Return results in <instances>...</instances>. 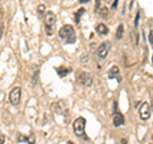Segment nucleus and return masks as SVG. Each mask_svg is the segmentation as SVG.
<instances>
[{
	"instance_id": "2eb2a0df",
	"label": "nucleus",
	"mask_w": 153,
	"mask_h": 144,
	"mask_svg": "<svg viewBox=\"0 0 153 144\" xmlns=\"http://www.w3.org/2000/svg\"><path fill=\"white\" fill-rule=\"evenodd\" d=\"M98 13H100V16H101L102 18H106L108 16V8L107 7H103L101 10H98Z\"/></svg>"
},
{
	"instance_id": "f257e3e1",
	"label": "nucleus",
	"mask_w": 153,
	"mask_h": 144,
	"mask_svg": "<svg viewBox=\"0 0 153 144\" xmlns=\"http://www.w3.org/2000/svg\"><path fill=\"white\" fill-rule=\"evenodd\" d=\"M59 36L65 44H74L76 41L74 27L70 26V24H65V26L61 27L60 31H59Z\"/></svg>"
},
{
	"instance_id": "f3484780",
	"label": "nucleus",
	"mask_w": 153,
	"mask_h": 144,
	"mask_svg": "<svg viewBox=\"0 0 153 144\" xmlns=\"http://www.w3.org/2000/svg\"><path fill=\"white\" fill-rule=\"evenodd\" d=\"M45 9H46V7H45V5H42V4H41V5H38V8H37V13H38V16H40V17L44 16V13L46 12Z\"/></svg>"
},
{
	"instance_id": "f03ea898",
	"label": "nucleus",
	"mask_w": 153,
	"mask_h": 144,
	"mask_svg": "<svg viewBox=\"0 0 153 144\" xmlns=\"http://www.w3.org/2000/svg\"><path fill=\"white\" fill-rule=\"evenodd\" d=\"M55 24H56V16L52 12H47L45 16V30L49 36L54 35L55 31Z\"/></svg>"
},
{
	"instance_id": "f8f14e48",
	"label": "nucleus",
	"mask_w": 153,
	"mask_h": 144,
	"mask_svg": "<svg viewBox=\"0 0 153 144\" xmlns=\"http://www.w3.org/2000/svg\"><path fill=\"white\" fill-rule=\"evenodd\" d=\"M56 71L59 76H65L70 73V68H66V66H59V68H56Z\"/></svg>"
},
{
	"instance_id": "c85d7f7f",
	"label": "nucleus",
	"mask_w": 153,
	"mask_h": 144,
	"mask_svg": "<svg viewBox=\"0 0 153 144\" xmlns=\"http://www.w3.org/2000/svg\"><path fill=\"white\" fill-rule=\"evenodd\" d=\"M152 61H153V56H152Z\"/></svg>"
},
{
	"instance_id": "a211bd4d",
	"label": "nucleus",
	"mask_w": 153,
	"mask_h": 144,
	"mask_svg": "<svg viewBox=\"0 0 153 144\" xmlns=\"http://www.w3.org/2000/svg\"><path fill=\"white\" fill-rule=\"evenodd\" d=\"M148 40H149V44H151V46H152V49H153V28L151 30V32H149V35H148Z\"/></svg>"
},
{
	"instance_id": "1a4fd4ad",
	"label": "nucleus",
	"mask_w": 153,
	"mask_h": 144,
	"mask_svg": "<svg viewBox=\"0 0 153 144\" xmlns=\"http://www.w3.org/2000/svg\"><path fill=\"white\" fill-rule=\"evenodd\" d=\"M107 76H108V79H119V80H121V78H120V69H119V66H116V65L111 66L110 70H108Z\"/></svg>"
},
{
	"instance_id": "dca6fc26",
	"label": "nucleus",
	"mask_w": 153,
	"mask_h": 144,
	"mask_svg": "<svg viewBox=\"0 0 153 144\" xmlns=\"http://www.w3.org/2000/svg\"><path fill=\"white\" fill-rule=\"evenodd\" d=\"M25 142H27L28 144H35V143H36L35 135H33V134H31L30 137H26V138H25Z\"/></svg>"
},
{
	"instance_id": "9b49d317",
	"label": "nucleus",
	"mask_w": 153,
	"mask_h": 144,
	"mask_svg": "<svg viewBox=\"0 0 153 144\" xmlns=\"http://www.w3.org/2000/svg\"><path fill=\"white\" fill-rule=\"evenodd\" d=\"M124 122H125V120H124V116L121 114H115V117H114V125L116 126V128H119V126H121V125H124Z\"/></svg>"
},
{
	"instance_id": "5701e85b",
	"label": "nucleus",
	"mask_w": 153,
	"mask_h": 144,
	"mask_svg": "<svg viewBox=\"0 0 153 144\" xmlns=\"http://www.w3.org/2000/svg\"><path fill=\"white\" fill-rule=\"evenodd\" d=\"M4 142H5V138H4V135H0V144H3Z\"/></svg>"
},
{
	"instance_id": "ddd939ff",
	"label": "nucleus",
	"mask_w": 153,
	"mask_h": 144,
	"mask_svg": "<svg viewBox=\"0 0 153 144\" xmlns=\"http://www.w3.org/2000/svg\"><path fill=\"white\" fill-rule=\"evenodd\" d=\"M84 10H85L84 8H80L79 10L76 12V14H75V23H76V24H78V23L80 22V17H82L83 14H84Z\"/></svg>"
},
{
	"instance_id": "aec40b11",
	"label": "nucleus",
	"mask_w": 153,
	"mask_h": 144,
	"mask_svg": "<svg viewBox=\"0 0 153 144\" xmlns=\"http://www.w3.org/2000/svg\"><path fill=\"white\" fill-rule=\"evenodd\" d=\"M100 3H101V0H96V4H94V12L96 13L100 10Z\"/></svg>"
},
{
	"instance_id": "bb28decb",
	"label": "nucleus",
	"mask_w": 153,
	"mask_h": 144,
	"mask_svg": "<svg viewBox=\"0 0 153 144\" xmlns=\"http://www.w3.org/2000/svg\"><path fill=\"white\" fill-rule=\"evenodd\" d=\"M66 144H74L73 142H68V143H66Z\"/></svg>"
},
{
	"instance_id": "6ab92c4d",
	"label": "nucleus",
	"mask_w": 153,
	"mask_h": 144,
	"mask_svg": "<svg viewBox=\"0 0 153 144\" xmlns=\"http://www.w3.org/2000/svg\"><path fill=\"white\" fill-rule=\"evenodd\" d=\"M139 18H140V12L138 10L137 16H135V28H138V24H139Z\"/></svg>"
},
{
	"instance_id": "6e6552de",
	"label": "nucleus",
	"mask_w": 153,
	"mask_h": 144,
	"mask_svg": "<svg viewBox=\"0 0 153 144\" xmlns=\"http://www.w3.org/2000/svg\"><path fill=\"white\" fill-rule=\"evenodd\" d=\"M51 108L54 110V111L56 114H65L66 111H68V107H66V105L63 102V101H59V102H55L54 105L51 106Z\"/></svg>"
},
{
	"instance_id": "423d86ee",
	"label": "nucleus",
	"mask_w": 153,
	"mask_h": 144,
	"mask_svg": "<svg viewBox=\"0 0 153 144\" xmlns=\"http://www.w3.org/2000/svg\"><path fill=\"white\" fill-rule=\"evenodd\" d=\"M110 49H111V44H110L108 41L102 42V44L97 47V55H98L100 59H105V57L108 55Z\"/></svg>"
},
{
	"instance_id": "4468645a",
	"label": "nucleus",
	"mask_w": 153,
	"mask_h": 144,
	"mask_svg": "<svg viewBox=\"0 0 153 144\" xmlns=\"http://www.w3.org/2000/svg\"><path fill=\"white\" fill-rule=\"evenodd\" d=\"M123 36H124V26L120 24L117 27V31H116V38L117 40H121Z\"/></svg>"
},
{
	"instance_id": "9d476101",
	"label": "nucleus",
	"mask_w": 153,
	"mask_h": 144,
	"mask_svg": "<svg viewBox=\"0 0 153 144\" xmlns=\"http://www.w3.org/2000/svg\"><path fill=\"white\" fill-rule=\"evenodd\" d=\"M96 31H97V33L100 36H106L108 35V28L106 24H103V23H98L97 27H96Z\"/></svg>"
},
{
	"instance_id": "20e7f679",
	"label": "nucleus",
	"mask_w": 153,
	"mask_h": 144,
	"mask_svg": "<svg viewBox=\"0 0 153 144\" xmlns=\"http://www.w3.org/2000/svg\"><path fill=\"white\" fill-rule=\"evenodd\" d=\"M73 128H74V134L79 138H85L84 137V129H85V119L84 117H78L74 120L73 122ZM87 139V138H85Z\"/></svg>"
},
{
	"instance_id": "7ed1b4c3",
	"label": "nucleus",
	"mask_w": 153,
	"mask_h": 144,
	"mask_svg": "<svg viewBox=\"0 0 153 144\" xmlns=\"http://www.w3.org/2000/svg\"><path fill=\"white\" fill-rule=\"evenodd\" d=\"M75 79L79 84L85 85V87H91L93 83V78L88 71H84V70H78L75 73Z\"/></svg>"
},
{
	"instance_id": "412c9836",
	"label": "nucleus",
	"mask_w": 153,
	"mask_h": 144,
	"mask_svg": "<svg viewBox=\"0 0 153 144\" xmlns=\"http://www.w3.org/2000/svg\"><path fill=\"white\" fill-rule=\"evenodd\" d=\"M3 33H4V23H0V40L3 37Z\"/></svg>"
},
{
	"instance_id": "39448f33",
	"label": "nucleus",
	"mask_w": 153,
	"mask_h": 144,
	"mask_svg": "<svg viewBox=\"0 0 153 144\" xmlns=\"http://www.w3.org/2000/svg\"><path fill=\"white\" fill-rule=\"evenodd\" d=\"M21 97H22V89L21 87H14L10 93H9V101H10V103L14 105V106H17L21 102Z\"/></svg>"
},
{
	"instance_id": "4be33fe9",
	"label": "nucleus",
	"mask_w": 153,
	"mask_h": 144,
	"mask_svg": "<svg viewBox=\"0 0 153 144\" xmlns=\"http://www.w3.org/2000/svg\"><path fill=\"white\" fill-rule=\"evenodd\" d=\"M117 3H119V0H114V3H112V9H116Z\"/></svg>"
},
{
	"instance_id": "0eeeda50",
	"label": "nucleus",
	"mask_w": 153,
	"mask_h": 144,
	"mask_svg": "<svg viewBox=\"0 0 153 144\" xmlns=\"http://www.w3.org/2000/svg\"><path fill=\"white\" fill-rule=\"evenodd\" d=\"M139 117L142 120H148L151 117V105L148 102H143L139 108Z\"/></svg>"
},
{
	"instance_id": "b1692460",
	"label": "nucleus",
	"mask_w": 153,
	"mask_h": 144,
	"mask_svg": "<svg viewBox=\"0 0 153 144\" xmlns=\"http://www.w3.org/2000/svg\"><path fill=\"white\" fill-rule=\"evenodd\" d=\"M121 144H128V140L126 139H121Z\"/></svg>"
},
{
	"instance_id": "cd10ccee",
	"label": "nucleus",
	"mask_w": 153,
	"mask_h": 144,
	"mask_svg": "<svg viewBox=\"0 0 153 144\" xmlns=\"http://www.w3.org/2000/svg\"><path fill=\"white\" fill-rule=\"evenodd\" d=\"M151 144H153V137H152V143H151Z\"/></svg>"
},
{
	"instance_id": "393cba45",
	"label": "nucleus",
	"mask_w": 153,
	"mask_h": 144,
	"mask_svg": "<svg viewBox=\"0 0 153 144\" xmlns=\"http://www.w3.org/2000/svg\"><path fill=\"white\" fill-rule=\"evenodd\" d=\"M88 1H89V0H79V3H82V4L83 3H88Z\"/></svg>"
},
{
	"instance_id": "a878e982",
	"label": "nucleus",
	"mask_w": 153,
	"mask_h": 144,
	"mask_svg": "<svg viewBox=\"0 0 153 144\" xmlns=\"http://www.w3.org/2000/svg\"><path fill=\"white\" fill-rule=\"evenodd\" d=\"M1 17H3V9H0V19H1Z\"/></svg>"
}]
</instances>
